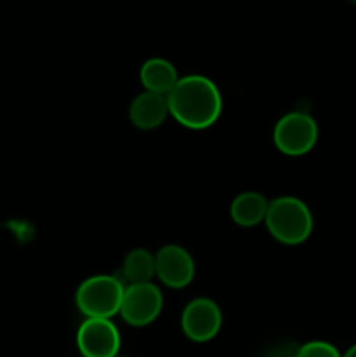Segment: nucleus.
Segmentation results:
<instances>
[{"label": "nucleus", "mask_w": 356, "mask_h": 357, "mask_svg": "<svg viewBox=\"0 0 356 357\" xmlns=\"http://www.w3.org/2000/svg\"><path fill=\"white\" fill-rule=\"evenodd\" d=\"M166 98L171 117L192 131L212 128L223 108L222 93L216 84L198 73L180 77Z\"/></svg>", "instance_id": "obj_1"}, {"label": "nucleus", "mask_w": 356, "mask_h": 357, "mask_svg": "<svg viewBox=\"0 0 356 357\" xmlns=\"http://www.w3.org/2000/svg\"><path fill=\"white\" fill-rule=\"evenodd\" d=\"M265 227L278 243L299 246L313 234V213L309 206L293 195H281L269 201Z\"/></svg>", "instance_id": "obj_2"}, {"label": "nucleus", "mask_w": 356, "mask_h": 357, "mask_svg": "<svg viewBox=\"0 0 356 357\" xmlns=\"http://www.w3.org/2000/svg\"><path fill=\"white\" fill-rule=\"evenodd\" d=\"M124 289V281L117 275H91L77 288L75 305L86 319H112L121 310Z\"/></svg>", "instance_id": "obj_3"}, {"label": "nucleus", "mask_w": 356, "mask_h": 357, "mask_svg": "<svg viewBox=\"0 0 356 357\" xmlns=\"http://www.w3.org/2000/svg\"><path fill=\"white\" fill-rule=\"evenodd\" d=\"M320 129L316 121L306 112L285 114L274 126L272 139L283 155L300 157L309 153L318 143Z\"/></svg>", "instance_id": "obj_4"}, {"label": "nucleus", "mask_w": 356, "mask_h": 357, "mask_svg": "<svg viewBox=\"0 0 356 357\" xmlns=\"http://www.w3.org/2000/svg\"><path fill=\"white\" fill-rule=\"evenodd\" d=\"M163 307V291L154 282H138L126 286L119 314L129 326L143 328L161 316Z\"/></svg>", "instance_id": "obj_5"}, {"label": "nucleus", "mask_w": 356, "mask_h": 357, "mask_svg": "<svg viewBox=\"0 0 356 357\" xmlns=\"http://www.w3.org/2000/svg\"><path fill=\"white\" fill-rule=\"evenodd\" d=\"M223 316L218 303L212 298L199 296L191 300L181 312V331L185 337L198 344L213 340L222 330Z\"/></svg>", "instance_id": "obj_6"}, {"label": "nucleus", "mask_w": 356, "mask_h": 357, "mask_svg": "<svg viewBox=\"0 0 356 357\" xmlns=\"http://www.w3.org/2000/svg\"><path fill=\"white\" fill-rule=\"evenodd\" d=\"M77 349L84 357H117L121 333L112 319H84L77 330Z\"/></svg>", "instance_id": "obj_7"}, {"label": "nucleus", "mask_w": 356, "mask_h": 357, "mask_svg": "<svg viewBox=\"0 0 356 357\" xmlns=\"http://www.w3.org/2000/svg\"><path fill=\"white\" fill-rule=\"evenodd\" d=\"M195 275V261L185 248L166 244L156 253V278L171 289L187 288Z\"/></svg>", "instance_id": "obj_8"}, {"label": "nucleus", "mask_w": 356, "mask_h": 357, "mask_svg": "<svg viewBox=\"0 0 356 357\" xmlns=\"http://www.w3.org/2000/svg\"><path fill=\"white\" fill-rule=\"evenodd\" d=\"M170 115V107H168V98L163 94L149 93L143 91L129 105V119L135 128L143 129V131H152Z\"/></svg>", "instance_id": "obj_9"}, {"label": "nucleus", "mask_w": 356, "mask_h": 357, "mask_svg": "<svg viewBox=\"0 0 356 357\" xmlns=\"http://www.w3.org/2000/svg\"><path fill=\"white\" fill-rule=\"evenodd\" d=\"M178 79L180 77H178V72L173 63L164 58H159V56L147 59L142 65V68H140V80H142V86L149 93L168 96L171 89L177 86Z\"/></svg>", "instance_id": "obj_10"}, {"label": "nucleus", "mask_w": 356, "mask_h": 357, "mask_svg": "<svg viewBox=\"0 0 356 357\" xmlns=\"http://www.w3.org/2000/svg\"><path fill=\"white\" fill-rule=\"evenodd\" d=\"M269 201L265 195L260 192H243L234 201L230 202V218L236 225L244 227V229H251L260 223L265 222V215H267Z\"/></svg>", "instance_id": "obj_11"}, {"label": "nucleus", "mask_w": 356, "mask_h": 357, "mask_svg": "<svg viewBox=\"0 0 356 357\" xmlns=\"http://www.w3.org/2000/svg\"><path fill=\"white\" fill-rule=\"evenodd\" d=\"M156 278V255L145 248L131 250L122 261V281L128 284L152 282Z\"/></svg>", "instance_id": "obj_12"}, {"label": "nucleus", "mask_w": 356, "mask_h": 357, "mask_svg": "<svg viewBox=\"0 0 356 357\" xmlns=\"http://www.w3.org/2000/svg\"><path fill=\"white\" fill-rule=\"evenodd\" d=\"M295 357H342V354L335 345L328 344V342L313 340L304 344L297 351Z\"/></svg>", "instance_id": "obj_13"}, {"label": "nucleus", "mask_w": 356, "mask_h": 357, "mask_svg": "<svg viewBox=\"0 0 356 357\" xmlns=\"http://www.w3.org/2000/svg\"><path fill=\"white\" fill-rule=\"evenodd\" d=\"M342 357H356V344L351 345V347L346 351V354H342Z\"/></svg>", "instance_id": "obj_14"}, {"label": "nucleus", "mask_w": 356, "mask_h": 357, "mask_svg": "<svg viewBox=\"0 0 356 357\" xmlns=\"http://www.w3.org/2000/svg\"><path fill=\"white\" fill-rule=\"evenodd\" d=\"M348 2H351V3H356V0H348Z\"/></svg>", "instance_id": "obj_15"}, {"label": "nucleus", "mask_w": 356, "mask_h": 357, "mask_svg": "<svg viewBox=\"0 0 356 357\" xmlns=\"http://www.w3.org/2000/svg\"><path fill=\"white\" fill-rule=\"evenodd\" d=\"M117 357H126V356H117Z\"/></svg>", "instance_id": "obj_16"}]
</instances>
